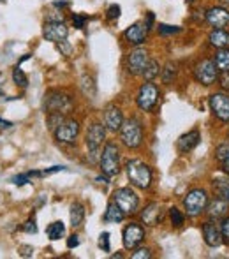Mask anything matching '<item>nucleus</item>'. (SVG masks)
<instances>
[{"instance_id": "nucleus-1", "label": "nucleus", "mask_w": 229, "mask_h": 259, "mask_svg": "<svg viewBox=\"0 0 229 259\" xmlns=\"http://www.w3.org/2000/svg\"><path fill=\"white\" fill-rule=\"evenodd\" d=\"M125 173L129 182L138 189H148L152 185V180H154V175H152V169L148 164H145L143 160L140 159H130L127 160L125 164Z\"/></svg>"}, {"instance_id": "nucleus-2", "label": "nucleus", "mask_w": 229, "mask_h": 259, "mask_svg": "<svg viewBox=\"0 0 229 259\" xmlns=\"http://www.w3.org/2000/svg\"><path fill=\"white\" fill-rule=\"evenodd\" d=\"M120 141L129 150H136L143 143V125L138 118L123 120L120 127Z\"/></svg>"}, {"instance_id": "nucleus-3", "label": "nucleus", "mask_w": 229, "mask_h": 259, "mask_svg": "<svg viewBox=\"0 0 229 259\" xmlns=\"http://www.w3.org/2000/svg\"><path fill=\"white\" fill-rule=\"evenodd\" d=\"M106 140V127L103 123H92L86 133L85 143L88 148V157L90 162L96 164L101 160V154H103V143Z\"/></svg>"}, {"instance_id": "nucleus-4", "label": "nucleus", "mask_w": 229, "mask_h": 259, "mask_svg": "<svg viewBox=\"0 0 229 259\" xmlns=\"http://www.w3.org/2000/svg\"><path fill=\"white\" fill-rule=\"evenodd\" d=\"M208 192L205 189H192V191L187 192V196L184 198V208L185 213L189 217H198L203 211H206V206H208Z\"/></svg>"}, {"instance_id": "nucleus-5", "label": "nucleus", "mask_w": 229, "mask_h": 259, "mask_svg": "<svg viewBox=\"0 0 229 259\" xmlns=\"http://www.w3.org/2000/svg\"><path fill=\"white\" fill-rule=\"evenodd\" d=\"M159 97H161V90L155 83L147 81L140 87L136 96V104L141 111H154L155 106L159 104Z\"/></svg>"}, {"instance_id": "nucleus-6", "label": "nucleus", "mask_w": 229, "mask_h": 259, "mask_svg": "<svg viewBox=\"0 0 229 259\" xmlns=\"http://www.w3.org/2000/svg\"><path fill=\"white\" fill-rule=\"evenodd\" d=\"M99 166H101V171H103L104 175H108L110 178H113L120 173V152L115 143L104 145Z\"/></svg>"}, {"instance_id": "nucleus-7", "label": "nucleus", "mask_w": 229, "mask_h": 259, "mask_svg": "<svg viewBox=\"0 0 229 259\" xmlns=\"http://www.w3.org/2000/svg\"><path fill=\"white\" fill-rule=\"evenodd\" d=\"M219 76H220V71L217 69L213 58H205V60L196 64L194 79L198 83H201V85H205V87L213 85V83L219 81Z\"/></svg>"}, {"instance_id": "nucleus-8", "label": "nucleus", "mask_w": 229, "mask_h": 259, "mask_svg": "<svg viewBox=\"0 0 229 259\" xmlns=\"http://www.w3.org/2000/svg\"><path fill=\"white\" fill-rule=\"evenodd\" d=\"M72 99L64 92H58V90H53V92H48L44 96V111L48 113H60V115H65L72 109Z\"/></svg>"}, {"instance_id": "nucleus-9", "label": "nucleus", "mask_w": 229, "mask_h": 259, "mask_svg": "<svg viewBox=\"0 0 229 259\" xmlns=\"http://www.w3.org/2000/svg\"><path fill=\"white\" fill-rule=\"evenodd\" d=\"M113 203L118 205L120 210L125 215L136 213L138 208H140V198L138 194L129 187H120L113 192Z\"/></svg>"}, {"instance_id": "nucleus-10", "label": "nucleus", "mask_w": 229, "mask_h": 259, "mask_svg": "<svg viewBox=\"0 0 229 259\" xmlns=\"http://www.w3.org/2000/svg\"><path fill=\"white\" fill-rule=\"evenodd\" d=\"M145 236H147V233H145L143 226L138 224V222H130V224H127L122 231L123 247H125L127 250L136 249V247H140L141 243L145 242Z\"/></svg>"}, {"instance_id": "nucleus-11", "label": "nucleus", "mask_w": 229, "mask_h": 259, "mask_svg": "<svg viewBox=\"0 0 229 259\" xmlns=\"http://www.w3.org/2000/svg\"><path fill=\"white\" fill-rule=\"evenodd\" d=\"M148 62H150L148 52L145 48H140V46H138L136 50H132V52L127 55V71H129V74H132V76H143Z\"/></svg>"}, {"instance_id": "nucleus-12", "label": "nucleus", "mask_w": 229, "mask_h": 259, "mask_svg": "<svg viewBox=\"0 0 229 259\" xmlns=\"http://www.w3.org/2000/svg\"><path fill=\"white\" fill-rule=\"evenodd\" d=\"M210 109L213 116L219 118L220 122L229 123V94L226 92H215L210 96Z\"/></svg>"}, {"instance_id": "nucleus-13", "label": "nucleus", "mask_w": 229, "mask_h": 259, "mask_svg": "<svg viewBox=\"0 0 229 259\" xmlns=\"http://www.w3.org/2000/svg\"><path fill=\"white\" fill-rule=\"evenodd\" d=\"M55 134V140L58 143H64V145H72L76 143V138L79 134V123L76 120H64L60 125L53 131Z\"/></svg>"}, {"instance_id": "nucleus-14", "label": "nucleus", "mask_w": 229, "mask_h": 259, "mask_svg": "<svg viewBox=\"0 0 229 259\" xmlns=\"http://www.w3.org/2000/svg\"><path fill=\"white\" fill-rule=\"evenodd\" d=\"M69 35V28L65 27L64 21H46L44 27H42V37L46 41L52 42H60L64 39H67Z\"/></svg>"}, {"instance_id": "nucleus-15", "label": "nucleus", "mask_w": 229, "mask_h": 259, "mask_svg": "<svg viewBox=\"0 0 229 259\" xmlns=\"http://www.w3.org/2000/svg\"><path fill=\"white\" fill-rule=\"evenodd\" d=\"M205 20L212 28H226L229 25V9L222 6L210 7L205 14Z\"/></svg>"}, {"instance_id": "nucleus-16", "label": "nucleus", "mask_w": 229, "mask_h": 259, "mask_svg": "<svg viewBox=\"0 0 229 259\" xmlns=\"http://www.w3.org/2000/svg\"><path fill=\"white\" fill-rule=\"evenodd\" d=\"M203 231V238H205V243L208 247H220L224 242L222 238V229L217 226V222H213V219H210V221H206L205 224H203L201 228Z\"/></svg>"}, {"instance_id": "nucleus-17", "label": "nucleus", "mask_w": 229, "mask_h": 259, "mask_svg": "<svg viewBox=\"0 0 229 259\" xmlns=\"http://www.w3.org/2000/svg\"><path fill=\"white\" fill-rule=\"evenodd\" d=\"M147 34H148V28L145 27V23H132L129 28H125L123 32V39H125L129 45L132 46H141L145 41H147Z\"/></svg>"}, {"instance_id": "nucleus-18", "label": "nucleus", "mask_w": 229, "mask_h": 259, "mask_svg": "<svg viewBox=\"0 0 229 259\" xmlns=\"http://www.w3.org/2000/svg\"><path fill=\"white\" fill-rule=\"evenodd\" d=\"M140 217L145 226H157L162 221V208L159 203H150L141 210Z\"/></svg>"}, {"instance_id": "nucleus-19", "label": "nucleus", "mask_w": 229, "mask_h": 259, "mask_svg": "<svg viewBox=\"0 0 229 259\" xmlns=\"http://www.w3.org/2000/svg\"><path fill=\"white\" fill-rule=\"evenodd\" d=\"M199 141H201V134H199L198 129H192L189 131L187 134H184V136H180V140H178V152L180 154H189V152H192L196 147L199 145Z\"/></svg>"}, {"instance_id": "nucleus-20", "label": "nucleus", "mask_w": 229, "mask_h": 259, "mask_svg": "<svg viewBox=\"0 0 229 259\" xmlns=\"http://www.w3.org/2000/svg\"><path fill=\"white\" fill-rule=\"evenodd\" d=\"M122 123H123L122 109L116 108V106H108L106 111H104V125H106L111 133H116V131H120Z\"/></svg>"}, {"instance_id": "nucleus-21", "label": "nucleus", "mask_w": 229, "mask_h": 259, "mask_svg": "<svg viewBox=\"0 0 229 259\" xmlns=\"http://www.w3.org/2000/svg\"><path fill=\"white\" fill-rule=\"evenodd\" d=\"M208 42L217 50L229 48V32L226 28H213L208 34Z\"/></svg>"}, {"instance_id": "nucleus-22", "label": "nucleus", "mask_w": 229, "mask_h": 259, "mask_svg": "<svg viewBox=\"0 0 229 259\" xmlns=\"http://www.w3.org/2000/svg\"><path fill=\"white\" fill-rule=\"evenodd\" d=\"M227 208H229V203L226 201V199H222V198H215L212 203L208 201V206H206V211H208L210 219H215V221H219V219L226 217Z\"/></svg>"}, {"instance_id": "nucleus-23", "label": "nucleus", "mask_w": 229, "mask_h": 259, "mask_svg": "<svg viewBox=\"0 0 229 259\" xmlns=\"http://www.w3.org/2000/svg\"><path fill=\"white\" fill-rule=\"evenodd\" d=\"M79 89H81V92H83V96H85V97H88V99H96L97 85H96V81H94L92 76L83 74L81 79H79Z\"/></svg>"}, {"instance_id": "nucleus-24", "label": "nucleus", "mask_w": 229, "mask_h": 259, "mask_svg": "<svg viewBox=\"0 0 229 259\" xmlns=\"http://www.w3.org/2000/svg\"><path fill=\"white\" fill-rule=\"evenodd\" d=\"M103 219H104V222H110V224H118V222H122L123 219H125V213L120 210L116 203L111 201L110 205H108L106 211H104Z\"/></svg>"}, {"instance_id": "nucleus-25", "label": "nucleus", "mask_w": 229, "mask_h": 259, "mask_svg": "<svg viewBox=\"0 0 229 259\" xmlns=\"http://www.w3.org/2000/svg\"><path fill=\"white\" fill-rule=\"evenodd\" d=\"M85 221V206L81 203H72L71 205V226L72 229L79 228Z\"/></svg>"}, {"instance_id": "nucleus-26", "label": "nucleus", "mask_w": 229, "mask_h": 259, "mask_svg": "<svg viewBox=\"0 0 229 259\" xmlns=\"http://www.w3.org/2000/svg\"><path fill=\"white\" fill-rule=\"evenodd\" d=\"M212 185L217 198H222L229 203V178H217L212 182Z\"/></svg>"}, {"instance_id": "nucleus-27", "label": "nucleus", "mask_w": 229, "mask_h": 259, "mask_svg": "<svg viewBox=\"0 0 229 259\" xmlns=\"http://www.w3.org/2000/svg\"><path fill=\"white\" fill-rule=\"evenodd\" d=\"M217 160H219L220 167H222V171L229 177V143H224L220 145L219 148H217Z\"/></svg>"}, {"instance_id": "nucleus-28", "label": "nucleus", "mask_w": 229, "mask_h": 259, "mask_svg": "<svg viewBox=\"0 0 229 259\" xmlns=\"http://www.w3.org/2000/svg\"><path fill=\"white\" fill-rule=\"evenodd\" d=\"M213 62H215L217 69H219L220 72L229 71V48L219 50V52L215 53V57H213Z\"/></svg>"}, {"instance_id": "nucleus-29", "label": "nucleus", "mask_w": 229, "mask_h": 259, "mask_svg": "<svg viewBox=\"0 0 229 259\" xmlns=\"http://www.w3.org/2000/svg\"><path fill=\"white\" fill-rule=\"evenodd\" d=\"M64 233H65V226L62 221L52 222V224L46 228V235H48V238L53 240V242H55V240H60L62 236H64Z\"/></svg>"}, {"instance_id": "nucleus-30", "label": "nucleus", "mask_w": 229, "mask_h": 259, "mask_svg": "<svg viewBox=\"0 0 229 259\" xmlns=\"http://www.w3.org/2000/svg\"><path fill=\"white\" fill-rule=\"evenodd\" d=\"M161 71L162 69H161V65H159V62L150 58V62H148L147 69H145V72H143V78L147 79V81H154V79L161 74Z\"/></svg>"}, {"instance_id": "nucleus-31", "label": "nucleus", "mask_w": 229, "mask_h": 259, "mask_svg": "<svg viewBox=\"0 0 229 259\" xmlns=\"http://www.w3.org/2000/svg\"><path fill=\"white\" fill-rule=\"evenodd\" d=\"M13 81H14V85L20 87V89H27L28 87V78H27V74L21 71L20 65H16V67L13 69Z\"/></svg>"}, {"instance_id": "nucleus-32", "label": "nucleus", "mask_w": 229, "mask_h": 259, "mask_svg": "<svg viewBox=\"0 0 229 259\" xmlns=\"http://www.w3.org/2000/svg\"><path fill=\"white\" fill-rule=\"evenodd\" d=\"M161 76H162V81L166 83V85H169V83L174 81V78H176V65L174 64H166V67L161 71Z\"/></svg>"}, {"instance_id": "nucleus-33", "label": "nucleus", "mask_w": 229, "mask_h": 259, "mask_svg": "<svg viewBox=\"0 0 229 259\" xmlns=\"http://www.w3.org/2000/svg\"><path fill=\"white\" fill-rule=\"evenodd\" d=\"M169 219H171V224L174 226V228H181L184 226V222H185V217H184V213H181L178 208H169Z\"/></svg>"}, {"instance_id": "nucleus-34", "label": "nucleus", "mask_w": 229, "mask_h": 259, "mask_svg": "<svg viewBox=\"0 0 229 259\" xmlns=\"http://www.w3.org/2000/svg\"><path fill=\"white\" fill-rule=\"evenodd\" d=\"M62 122H64V115H60V113H50L48 115V129L50 131H55Z\"/></svg>"}, {"instance_id": "nucleus-35", "label": "nucleus", "mask_w": 229, "mask_h": 259, "mask_svg": "<svg viewBox=\"0 0 229 259\" xmlns=\"http://www.w3.org/2000/svg\"><path fill=\"white\" fill-rule=\"evenodd\" d=\"M120 13H122V7H120L118 4H111V6L108 7V11H106V18L110 21H115V20H118V18H120Z\"/></svg>"}, {"instance_id": "nucleus-36", "label": "nucleus", "mask_w": 229, "mask_h": 259, "mask_svg": "<svg viewBox=\"0 0 229 259\" xmlns=\"http://www.w3.org/2000/svg\"><path fill=\"white\" fill-rule=\"evenodd\" d=\"M178 32H181L180 27H171V25H164V23L159 25V34L161 35H173L178 34Z\"/></svg>"}, {"instance_id": "nucleus-37", "label": "nucleus", "mask_w": 229, "mask_h": 259, "mask_svg": "<svg viewBox=\"0 0 229 259\" xmlns=\"http://www.w3.org/2000/svg\"><path fill=\"white\" fill-rule=\"evenodd\" d=\"M99 247L104 250V252H110L111 250V247H110V233H101V236H99Z\"/></svg>"}, {"instance_id": "nucleus-38", "label": "nucleus", "mask_w": 229, "mask_h": 259, "mask_svg": "<svg viewBox=\"0 0 229 259\" xmlns=\"http://www.w3.org/2000/svg\"><path fill=\"white\" fill-rule=\"evenodd\" d=\"M86 21H88V18L83 16V14H74V16H72V23H74V27L78 28V30H83V28H85Z\"/></svg>"}, {"instance_id": "nucleus-39", "label": "nucleus", "mask_w": 229, "mask_h": 259, "mask_svg": "<svg viewBox=\"0 0 229 259\" xmlns=\"http://www.w3.org/2000/svg\"><path fill=\"white\" fill-rule=\"evenodd\" d=\"M132 259H150L152 257V250L150 249H138L132 252Z\"/></svg>"}, {"instance_id": "nucleus-40", "label": "nucleus", "mask_w": 229, "mask_h": 259, "mask_svg": "<svg viewBox=\"0 0 229 259\" xmlns=\"http://www.w3.org/2000/svg\"><path fill=\"white\" fill-rule=\"evenodd\" d=\"M57 48H58V52H60L64 57H69L71 55V52H72V48H71V45H69L67 41H60V42H57Z\"/></svg>"}, {"instance_id": "nucleus-41", "label": "nucleus", "mask_w": 229, "mask_h": 259, "mask_svg": "<svg viewBox=\"0 0 229 259\" xmlns=\"http://www.w3.org/2000/svg\"><path fill=\"white\" fill-rule=\"evenodd\" d=\"M23 229L25 233H28V235H35V233H37V224H35V221L34 219H32V221H27L23 224Z\"/></svg>"}, {"instance_id": "nucleus-42", "label": "nucleus", "mask_w": 229, "mask_h": 259, "mask_svg": "<svg viewBox=\"0 0 229 259\" xmlns=\"http://www.w3.org/2000/svg\"><path fill=\"white\" fill-rule=\"evenodd\" d=\"M219 83H220V87H222L224 92H229V71L220 72V76H219Z\"/></svg>"}, {"instance_id": "nucleus-43", "label": "nucleus", "mask_w": 229, "mask_h": 259, "mask_svg": "<svg viewBox=\"0 0 229 259\" xmlns=\"http://www.w3.org/2000/svg\"><path fill=\"white\" fill-rule=\"evenodd\" d=\"M28 180H30V177H28L27 173H25V175H18V177H13V178H11V182H13L14 185H18V187H21V185H25Z\"/></svg>"}, {"instance_id": "nucleus-44", "label": "nucleus", "mask_w": 229, "mask_h": 259, "mask_svg": "<svg viewBox=\"0 0 229 259\" xmlns=\"http://www.w3.org/2000/svg\"><path fill=\"white\" fill-rule=\"evenodd\" d=\"M220 229H222V238H224V242L229 245V217H226L222 221V226H220Z\"/></svg>"}, {"instance_id": "nucleus-45", "label": "nucleus", "mask_w": 229, "mask_h": 259, "mask_svg": "<svg viewBox=\"0 0 229 259\" xmlns=\"http://www.w3.org/2000/svg\"><path fill=\"white\" fill-rule=\"evenodd\" d=\"M20 256L21 257H32V256H34V247H30V245H21L20 247Z\"/></svg>"}, {"instance_id": "nucleus-46", "label": "nucleus", "mask_w": 229, "mask_h": 259, "mask_svg": "<svg viewBox=\"0 0 229 259\" xmlns=\"http://www.w3.org/2000/svg\"><path fill=\"white\" fill-rule=\"evenodd\" d=\"M79 245V236H76V235H71L67 238V247L69 249H76V247Z\"/></svg>"}, {"instance_id": "nucleus-47", "label": "nucleus", "mask_w": 229, "mask_h": 259, "mask_svg": "<svg viewBox=\"0 0 229 259\" xmlns=\"http://www.w3.org/2000/svg\"><path fill=\"white\" fill-rule=\"evenodd\" d=\"M58 171H65V167H64V166H53V167H50V169L41 171V173H42V177H48V175L58 173Z\"/></svg>"}, {"instance_id": "nucleus-48", "label": "nucleus", "mask_w": 229, "mask_h": 259, "mask_svg": "<svg viewBox=\"0 0 229 259\" xmlns=\"http://www.w3.org/2000/svg\"><path fill=\"white\" fill-rule=\"evenodd\" d=\"M46 21H64V14H62V11L55 14H50V16H46Z\"/></svg>"}, {"instance_id": "nucleus-49", "label": "nucleus", "mask_w": 229, "mask_h": 259, "mask_svg": "<svg viewBox=\"0 0 229 259\" xmlns=\"http://www.w3.org/2000/svg\"><path fill=\"white\" fill-rule=\"evenodd\" d=\"M145 27L150 30L152 27H154V13H148L147 14V21H145Z\"/></svg>"}, {"instance_id": "nucleus-50", "label": "nucleus", "mask_w": 229, "mask_h": 259, "mask_svg": "<svg viewBox=\"0 0 229 259\" xmlns=\"http://www.w3.org/2000/svg\"><path fill=\"white\" fill-rule=\"evenodd\" d=\"M69 2H65V0H55L53 2V7H58V9H62V7H67Z\"/></svg>"}, {"instance_id": "nucleus-51", "label": "nucleus", "mask_w": 229, "mask_h": 259, "mask_svg": "<svg viewBox=\"0 0 229 259\" xmlns=\"http://www.w3.org/2000/svg\"><path fill=\"white\" fill-rule=\"evenodd\" d=\"M9 127H13V123L7 122V120H2V118H0V129H9Z\"/></svg>"}, {"instance_id": "nucleus-52", "label": "nucleus", "mask_w": 229, "mask_h": 259, "mask_svg": "<svg viewBox=\"0 0 229 259\" xmlns=\"http://www.w3.org/2000/svg\"><path fill=\"white\" fill-rule=\"evenodd\" d=\"M196 0H185V4H194Z\"/></svg>"}, {"instance_id": "nucleus-53", "label": "nucleus", "mask_w": 229, "mask_h": 259, "mask_svg": "<svg viewBox=\"0 0 229 259\" xmlns=\"http://www.w3.org/2000/svg\"><path fill=\"white\" fill-rule=\"evenodd\" d=\"M224 4H227V6H229V0H224Z\"/></svg>"}, {"instance_id": "nucleus-54", "label": "nucleus", "mask_w": 229, "mask_h": 259, "mask_svg": "<svg viewBox=\"0 0 229 259\" xmlns=\"http://www.w3.org/2000/svg\"><path fill=\"white\" fill-rule=\"evenodd\" d=\"M0 96H2V92H0Z\"/></svg>"}, {"instance_id": "nucleus-55", "label": "nucleus", "mask_w": 229, "mask_h": 259, "mask_svg": "<svg viewBox=\"0 0 229 259\" xmlns=\"http://www.w3.org/2000/svg\"><path fill=\"white\" fill-rule=\"evenodd\" d=\"M0 2H2V0H0Z\"/></svg>"}]
</instances>
